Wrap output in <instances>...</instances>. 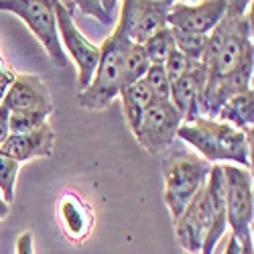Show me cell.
I'll return each mask as SVG.
<instances>
[{
  "label": "cell",
  "mask_w": 254,
  "mask_h": 254,
  "mask_svg": "<svg viewBox=\"0 0 254 254\" xmlns=\"http://www.w3.org/2000/svg\"><path fill=\"white\" fill-rule=\"evenodd\" d=\"M0 12H12L31 29L35 39L45 47L49 59L57 67L67 69L71 65L59 41L57 20L53 12V0H2Z\"/></svg>",
  "instance_id": "obj_4"
},
{
  "label": "cell",
  "mask_w": 254,
  "mask_h": 254,
  "mask_svg": "<svg viewBox=\"0 0 254 254\" xmlns=\"http://www.w3.org/2000/svg\"><path fill=\"white\" fill-rule=\"evenodd\" d=\"M151 67V61L149 57L144 55L142 47L140 45H132L128 55L124 59V71H122V88L124 86H130L134 81H140L146 71Z\"/></svg>",
  "instance_id": "obj_22"
},
{
  "label": "cell",
  "mask_w": 254,
  "mask_h": 254,
  "mask_svg": "<svg viewBox=\"0 0 254 254\" xmlns=\"http://www.w3.org/2000/svg\"><path fill=\"white\" fill-rule=\"evenodd\" d=\"M205 67L201 63H195V67L185 73L183 77L175 79L171 83V104L175 106V110L183 116V122H193L199 116V98L205 86Z\"/></svg>",
  "instance_id": "obj_14"
},
{
  "label": "cell",
  "mask_w": 254,
  "mask_h": 254,
  "mask_svg": "<svg viewBox=\"0 0 254 254\" xmlns=\"http://www.w3.org/2000/svg\"><path fill=\"white\" fill-rule=\"evenodd\" d=\"M226 6L228 0H205V2H197V4L173 2L167 25L171 29L207 35L220 23V18L226 12Z\"/></svg>",
  "instance_id": "obj_10"
},
{
  "label": "cell",
  "mask_w": 254,
  "mask_h": 254,
  "mask_svg": "<svg viewBox=\"0 0 254 254\" xmlns=\"http://www.w3.org/2000/svg\"><path fill=\"white\" fill-rule=\"evenodd\" d=\"M59 222L71 242H83L94 226V216L88 203H83L79 195L67 191L59 199Z\"/></svg>",
  "instance_id": "obj_16"
},
{
  "label": "cell",
  "mask_w": 254,
  "mask_h": 254,
  "mask_svg": "<svg viewBox=\"0 0 254 254\" xmlns=\"http://www.w3.org/2000/svg\"><path fill=\"white\" fill-rule=\"evenodd\" d=\"M142 79H144L146 86H149V90L153 92L155 100H161V102L169 100V96H171V81H169L167 71H165L163 65H151Z\"/></svg>",
  "instance_id": "obj_26"
},
{
  "label": "cell",
  "mask_w": 254,
  "mask_h": 254,
  "mask_svg": "<svg viewBox=\"0 0 254 254\" xmlns=\"http://www.w3.org/2000/svg\"><path fill=\"white\" fill-rule=\"evenodd\" d=\"M6 90H8V83H0V106H2V100L6 96Z\"/></svg>",
  "instance_id": "obj_34"
},
{
  "label": "cell",
  "mask_w": 254,
  "mask_h": 254,
  "mask_svg": "<svg viewBox=\"0 0 254 254\" xmlns=\"http://www.w3.org/2000/svg\"><path fill=\"white\" fill-rule=\"evenodd\" d=\"M18 169H20V163L0 155V191H2V199L8 205L14 201V187H16Z\"/></svg>",
  "instance_id": "obj_25"
},
{
  "label": "cell",
  "mask_w": 254,
  "mask_h": 254,
  "mask_svg": "<svg viewBox=\"0 0 254 254\" xmlns=\"http://www.w3.org/2000/svg\"><path fill=\"white\" fill-rule=\"evenodd\" d=\"M177 138L191 144L209 165L228 161L232 165H240L242 169L252 167V134H246L226 122L207 118L183 122L177 130Z\"/></svg>",
  "instance_id": "obj_1"
},
{
  "label": "cell",
  "mask_w": 254,
  "mask_h": 254,
  "mask_svg": "<svg viewBox=\"0 0 254 254\" xmlns=\"http://www.w3.org/2000/svg\"><path fill=\"white\" fill-rule=\"evenodd\" d=\"M173 0H124L120 2L118 23L130 43L142 45L161 29L169 27L167 18L171 12Z\"/></svg>",
  "instance_id": "obj_7"
},
{
  "label": "cell",
  "mask_w": 254,
  "mask_h": 254,
  "mask_svg": "<svg viewBox=\"0 0 254 254\" xmlns=\"http://www.w3.org/2000/svg\"><path fill=\"white\" fill-rule=\"evenodd\" d=\"M171 31H173L175 49H177L179 53H183L187 59H191V61H201L203 51H205L207 35L189 33V31H181V29H171Z\"/></svg>",
  "instance_id": "obj_23"
},
{
  "label": "cell",
  "mask_w": 254,
  "mask_h": 254,
  "mask_svg": "<svg viewBox=\"0 0 254 254\" xmlns=\"http://www.w3.org/2000/svg\"><path fill=\"white\" fill-rule=\"evenodd\" d=\"M77 10H81L83 14L94 16L100 23H112V20H118V12H120V2L116 0H79V2H73Z\"/></svg>",
  "instance_id": "obj_24"
},
{
  "label": "cell",
  "mask_w": 254,
  "mask_h": 254,
  "mask_svg": "<svg viewBox=\"0 0 254 254\" xmlns=\"http://www.w3.org/2000/svg\"><path fill=\"white\" fill-rule=\"evenodd\" d=\"M144 55L149 57L151 65H163L167 57L175 51V41H173V31L171 27H165L159 33H155L151 39H146L140 45Z\"/></svg>",
  "instance_id": "obj_20"
},
{
  "label": "cell",
  "mask_w": 254,
  "mask_h": 254,
  "mask_svg": "<svg viewBox=\"0 0 254 254\" xmlns=\"http://www.w3.org/2000/svg\"><path fill=\"white\" fill-rule=\"evenodd\" d=\"M8 211H10V205H8L2 197H0V220L6 218V216H8Z\"/></svg>",
  "instance_id": "obj_33"
},
{
  "label": "cell",
  "mask_w": 254,
  "mask_h": 254,
  "mask_svg": "<svg viewBox=\"0 0 254 254\" xmlns=\"http://www.w3.org/2000/svg\"><path fill=\"white\" fill-rule=\"evenodd\" d=\"M130 39L124 35L120 27L112 31V35L100 47V61L94 71V77L86 90L77 94V102L86 110H104L118 98L122 90V71L124 59L128 55Z\"/></svg>",
  "instance_id": "obj_2"
},
{
  "label": "cell",
  "mask_w": 254,
  "mask_h": 254,
  "mask_svg": "<svg viewBox=\"0 0 254 254\" xmlns=\"http://www.w3.org/2000/svg\"><path fill=\"white\" fill-rule=\"evenodd\" d=\"M55 146V132L51 124L47 122L39 130L29 134H10L2 144H0V155H4L16 163H27L33 159L51 157Z\"/></svg>",
  "instance_id": "obj_12"
},
{
  "label": "cell",
  "mask_w": 254,
  "mask_h": 254,
  "mask_svg": "<svg viewBox=\"0 0 254 254\" xmlns=\"http://www.w3.org/2000/svg\"><path fill=\"white\" fill-rule=\"evenodd\" d=\"M209 169L211 165L193 151L175 153L165 161L163 165L165 193L163 195L173 222L181 216V211L189 205V201L205 187Z\"/></svg>",
  "instance_id": "obj_3"
},
{
  "label": "cell",
  "mask_w": 254,
  "mask_h": 254,
  "mask_svg": "<svg viewBox=\"0 0 254 254\" xmlns=\"http://www.w3.org/2000/svg\"><path fill=\"white\" fill-rule=\"evenodd\" d=\"M53 110L49 108H37V110H27V112H12L8 116V130L10 134H29L39 130L41 126L49 122V116Z\"/></svg>",
  "instance_id": "obj_21"
},
{
  "label": "cell",
  "mask_w": 254,
  "mask_h": 254,
  "mask_svg": "<svg viewBox=\"0 0 254 254\" xmlns=\"http://www.w3.org/2000/svg\"><path fill=\"white\" fill-rule=\"evenodd\" d=\"M16 254H35L33 234H31V232H23V234L16 238Z\"/></svg>",
  "instance_id": "obj_28"
},
{
  "label": "cell",
  "mask_w": 254,
  "mask_h": 254,
  "mask_svg": "<svg viewBox=\"0 0 254 254\" xmlns=\"http://www.w3.org/2000/svg\"><path fill=\"white\" fill-rule=\"evenodd\" d=\"M73 2H63V0H53V12L57 20V31H59V41L61 47L69 57V61L75 63L77 67V86L79 92L90 86L94 77V71L100 61V47L90 43L88 37L83 35L75 20H73Z\"/></svg>",
  "instance_id": "obj_5"
},
{
  "label": "cell",
  "mask_w": 254,
  "mask_h": 254,
  "mask_svg": "<svg viewBox=\"0 0 254 254\" xmlns=\"http://www.w3.org/2000/svg\"><path fill=\"white\" fill-rule=\"evenodd\" d=\"M224 254H240V242L234 238V236H228V244L224 248Z\"/></svg>",
  "instance_id": "obj_31"
},
{
  "label": "cell",
  "mask_w": 254,
  "mask_h": 254,
  "mask_svg": "<svg viewBox=\"0 0 254 254\" xmlns=\"http://www.w3.org/2000/svg\"><path fill=\"white\" fill-rule=\"evenodd\" d=\"M14 71H12V67L6 63V59L2 57V53H0V83H12V79H14Z\"/></svg>",
  "instance_id": "obj_30"
},
{
  "label": "cell",
  "mask_w": 254,
  "mask_h": 254,
  "mask_svg": "<svg viewBox=\"0 0 254 254\" xmlns=\"http://www.w3.org/2000/svg\"><path fill=\"white\" fill-rule=\"evenodd\" d=\"M8 116H10V112L4 108V106H0V144H2V142L10 136V130H8Z\"/></svg>",
  "instance_id": "obj_29"
},
{
  "label": "cell",
  "mask_w": 254,
  "mask_h": 254,
  "mask_svg": "<svg viewBox=\"0 0 254 254\" xmlns=\"http://www.w3.org/2000/svg\"><path fill=\"white\" fill-rule=\"evenodd\" d=\"M195 63H199V61H191V59H187L183 53H179L177 49L167 57V61L163 63V67H165V71H167V77H169V81H175V79H179V77H183L185 73H189L193 67H195Z\"/></svg>",
  "instance_id": "obj_27"
},
{
  "label": "cell",
  "mask_w": 254,
  "mask_h": 254,
  "mask_svg": "<svg viewBox=\"0 0 254 254\" xmlns=\"http://www.w3.org/2000/svg\"><path fill=\"white\" fill-rule=\"evenodd\" d=\"M252 6V2H246V0H238V2H228L224 16L220 18V23L207 33V41H205V51L201 57V65L209 67L211 63L216 61V57L220 55L222 47L226 45V41L230 39V35L234 33L236 25L240 23V18L246 14V10Z\"/></svg>",
  "instance_id": "obj_17"
},
{
  "label": "cell",
  "mask_w": 254,
  "mask_h": 254,
  "mask_svg": "<svg viewBox=\"0 0 254 254\" xmlns=\"http://www.w3.org/2000/svg\"><path fill=\"white\" fill-rule=\"evenodd\" d=\"M222 171L226 179V222L232 228V236L242 242L252 236V171L232 163L222 165Z\"/></svg>",
  "instance_id": "obj_6"
},
{
  "label": "cell",
  "mask_w": 254,
  "mask_h": 254,
  "mask_svg": "<svg viewBox=\"0 0 254 254\" xmlns=\"http://www.w3.org/2000/svg\"><path fill=\"white\" fill-rule=\"evenodd\" d=\"M220 122H226L234 128L246 132V134H252V124H254V92L248 90L240 96H234L230 98L222 110L218 112V118Z\"/></svg>",
  "instance_id": "obj_19"
},
{
  "label": "cell",
  "mask_w": 254,
  "mask_h": 254,
  "mask_svg": "<svg viewBox=\"0 0 254 254\" xmlns=\"http://www.w3.org/2000/svg\"><path fill=\"white\" fill-rule=\"evenodd\" d=\"M252 49H254V45H252V6H250L246 10V14L240 18V23L236 25L234 33L226 41V45L222 47L216 61L211 63L209 67H205L207 75L222 77V75L230 73L242 61V57Z\"/></svg>",
  "instance_id": "obj_13"
},
{
  "label": "cell",
  "mask_w": 254,
  "mask_h": 254,
  "mask_svg": "<svg viewBox=\"0 0 254 254\" xmlns=\"http://www.w3.org/2000/svg\"><path fill=\"white\" fill-rule=\"evenodd\" d=\"M203 220H205V238L199 254H211L216 250L220 238L226 232V179L222 165H211L207 183L201 193Z\"/></svg>",
  "instance_id": "obj_9"
},
{
  "label": "cell",
  "mask_w": 254,
  "mask_h": 254,
  "mask_svg": "<svg viewBox=\"0 0 254 254\" xmlns=\"http://www.w3.org/2000/svg\"><path fill=\"white\" fill-rule=\"evenodd\" d=\"M2 106L12 114V112H27V110H37V108H49L55 110L51 92L47 83L39 75L31 73H16L12 83L6 90V96L2 100Z\"/></svg>",
  "instance_id": "obj_11"
},
{
  "label": "cell",
  "mask_w": 254,
  "mask_h": 254,
  "mask_svg": "<svg viewBox=\"0 0 254 254\" xmlns=\"http://www.w3.org/2000/svg\"><path fill=\"white\" fill-rule=\"evenodd\" d=\"M181 124H183V116L175 110L171 102L155 100L151 108L142 114L132 134L149 155H159L173 144Z\"/></svg>",
  "instance_id": "obj_8"
},
{
  "label": "cell",
  "mask_w": 254,
  "mask_h": 254,
  "mask_svg": "<svg viewBox=\"0 0 254 254\" xmlns=\"http://www.w3.org/2000/svg\"><path fill=\"white\" fill-rule=\"evenodd\" d=\"M201 191L189 201V205L181 211V216L173 222L175 236L181 248L187 254H199L205 238V220H203V205H201Z\"/></svg>",
  "instance_id": "obj_15"
},
{
  "label": "cell",
  "mask_w": 254,
  "mask_h": 254,
  "mask_svg": "<svg viewBox=\"0 0 254 254\" xmlns=\"http://www.w3.org/2000/svg\"><path fill=\"white\" fill-rule=\"evenodd\" d=\"M118 98H120V104H122V112H124L126 124H128L130 132H134L142 114L153 106L155 96L149 90V86L144 83V79H140V81L130 83V86H124L120 90Z\"/></svg>",
  "instance_id": "obj_18"
},
{
  "label": "cell",
  "mask_w": 254,
  "mask_h": 254,
  "mask_svg": "<svg viewBox=\"0 0 254 254\" xmlns=\"http://www.w3.org/2000/svg\"><path fill=\"white\" fill-rule=\"evenodd\" d=\"M240 254H254V246H252V236L240 242Z\"/></svg>",
  "instance_id": "obj_32"
}]
</instances>
